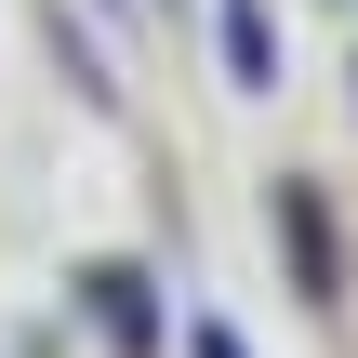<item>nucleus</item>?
<instances>
[{"mask_svg": "<svg viewBox=\"0 0 358 358\" xmlns=\"http://www.w3.org/2000/svg\"><path fill=\"white\" fill-rule=\"evenodd\" d=\"M186 345H199V358H239V332H213V319H199V332H186Z\"/></svg>", "mask_w": 358, "mask_h": 358, "instance_id": "20e7f679", "label": "nucleus"}, {"mask_svg": "<svg viewBox=\"0 0 358 358\" xmlns=\"http://www.w3.org/2000/svg\"><path fill=\"white\" fill-rule=\"evenodd\" d=\"M93 319H106V345H120V358H146V345H159V306H146V266H106V279H93Z\"/></svg>", "mask_w": 358, "mask_h": 358, "instance_id": "f03ea898", "label": "nucleus"}, {"mask_svg": "<svg viewBox=\"0 0 358 358\" xmlns=\"http://www.w3.org/2000/svg\"><path fill=\"white\" fill-rule=\"evenodd\" d=\"M279 226H292V266H306V306H332V292H345V266H332V213H319L306 186H279Z\"/></svg>", "mask_w": 358, "mask_h": 358, "instance_id": "f257e3e1", "label": "nucleus"}, {"mask_svg": "<svg viewBox=\"0 0 358 358\" xmlns=\"http://www.w3.org/2000/svg\"><path fill=\"white\" fill-rule=\"evenodd\" d=\"M226 66H239L252 93L279 80V40H266V13H252V0H226Z\"/></svg>", "mask_w": 358, "mask_h": 358, "instance_id": "7ed1b4c3", "label": "nucleus"}]
</instances>
